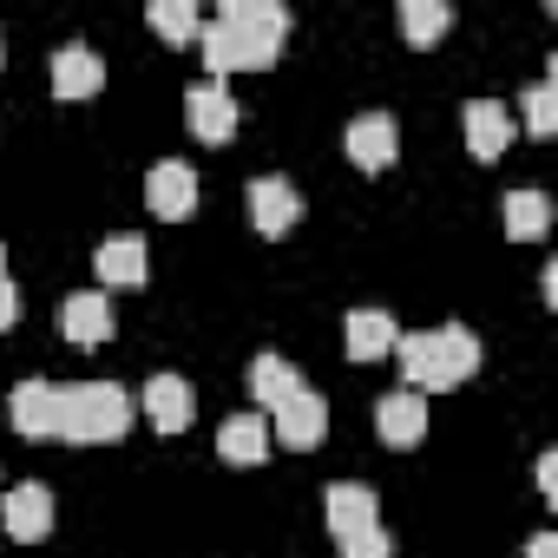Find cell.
<instances>
[{
  "label": "cell",
  "mask_w": 558,
  "mask_h": 558,
  "mask_svg": "<svg viewBox=\"0 0 558 558\" xmlns=\"http://www.w3.org/2000/svg\"><path fill=\"white\" fill-rule=\"evenodd\" d=\"M375 434H381L388 447H421V440H427V395H414V388L381 395V408H375Z\"/></svg>",
  "instance_id": "9"
},
{
  "label": "cell",
  "mask_w": 558,
  "mask_h": 558,
  "mask_svg": "<svg viewBox=\"0 0 558 558\" xmlns=\"http://www.w3.org/2000/svg\"><path fill=\"white\" fill-rule=\"evenodd\" d=\"M506 236L512 243H532V236H545L551 230V197L545 191H506Z\"/></svg>",
  "instance_id": "21"
},
{
  "label": "cell",
  "mask_w": 558,
  "mask_h": 558,
  "mask_svg": "<svg viewBox=\"0 0 558 558\" xmlns=\"http://www.w3.org/2000/svg\"><path fill=\"white\" fill-rule=\"evenodd\" d=\"M0 60H8V53H0Z\"/></svg>",
  "instance_id": "30"
},
{
  "label": "cell",
  "mask_w": 558,
  "mask_h": 558,
  "mask_svg": "<svg viewBox=\"0 0 558 558\" xmlns=\"http://www.w3.org/2000/svg\"><path fill=\"white\" fill-rule=\"evenodd\" d=\"M269 421V440H283L290 453H310V447H323L329 440V401L303 381L283 408H276V414H263Z\"/></svg>",
  "instance_id": "4"
},
{
  "label": "cell",
  "mask_w": 558,
  "mask_h": 558,
  "mask_svg": "<svg viewBox=\"0 0 558 558\" xmlns=\"http://www.w3.org/2000/svg\"><path fill=\"white\" fill-rule=\"evenodd\" d=\"M14 323H21V290L8 283V276H0V336H8Z\"/></svg>",
  "instance_id": "26"
},
{
  "label": "cell",
  "mask_w": 558,
  "mask_h": 558,
  "mask_svg": "<svg viewBox=\"0 0 558 558\" xmlns=\"http://www.w3.org/2000/svg\"><path fill=\"white\" fill-rule=\"evenodd\" d=\"M151 34L171 40V47H191L204 34V14L191 8V0H151Z\"/></svg>",
  "instance_id": "23"
},
{
  "label": "cell",
  "mask_w": 558,
  "mask_h": 558,
  "mask_svg": "<svg viewBox=\"0 0 558 558\" xmlns=\"http://www.w3.org/2000/svg\"><path fill=\"white\" fill-rule=\"evenodd\" d=\"M145 421L158 434H184L191 427V381L184 375H151L145 381Z\"/></svg>",
  "instance_id": "16"
},
{
  "label": "cell",
  "mask_w": 558,
  "mask_h": 558,
  "mask_svg": "<svg viewBox=\"0 0 558 558\" xmlns=\"http://www.w3.org/2000/svg\"><path fill=\"white\" fill-rule=\"evenodd\" d=\"M99 86H106V60L86 40H73V47L53 53V99H93Z\"/></svg>",
  "instance_id": "12"
},
{
  "label": "cell",
  "mask_w": 558,
  "mask_h": 558,
  "mask_svg": "<svg viewBox=\"0 0 558 558\" xmlns=\"http://www.w3.org/2000/svg\"><path fill=\"white\" fill-rule=\"evenodd\" d=\"M132 427V395L119 381H80V388H60V421H53V440H73V447H112L125 440Z\"/></svg>",
  "instance_id": "3"
},
{
  "label": "cell",
  "mask_w": 558,
  "mask_h": 558,
  "mask_svg": "<svg viewBox=\"0 0 558 558\" xmlns=\"http://www.w3.org/2000/svg\"><path fill=\"white\" fill-rule=\"evenodd\" d=\"M296 388H303V375H296L283 355H256V362H250V401H256V414H276Z\"/></svg>",
  "instance_id": "20"
},
{
  "label": "cell",
  "mask_w": 558,
  "mask_h": 558,
  "mask_svg": "<svg viewBox=\"0 0 558 558\" xmlns=\"http://www.w3.org/2000/svg\"><path fill=\"white\" fill-rule=\"evenodd\" d=\"M184 119H191V132L204 138V145H223L236 125H243V106L217 86V80H204V86H191V99H184Z\"/></svg>",
  "instance_id": "7"
},
{
  "label": "cell",
  "mask_w": 558,
  "mask_h": 558,
  "mask_svg": "<svg viewBox=\"0 0 558 558\" xmlns=\"http://www.w3.org/2000/svg\"><path fill=\"white\" fill-rule=\"evenodd\" d=\"M342 151L355 171H388L395 165V119L388 112H362L349 132H342Z\"/></svg>",
  "instance_id": "10"
},
{
  "label": "cell",
  "mask_w": 558,
  "mask_h": 558,
  "mask_svg": "<svg viewBox=\"0 0 558 558\" xmlns=\"http://www.w3.org/2000/svg\"><path fill=\"white\" fill-rule=\"evenodd\" d=\"M538 493L558 499V453H538Z\"/></svg>",
  "instance_id": "27"
},
{
  "label": "cell",
  "mask_w": 558,
  "mask_h": 558,
  "mask_svg": "<svg viewBox=\"0 0 558 558\" xmlns=\"http://www.w3.org/2000/svg\"><path fill=\"white\" fill-rule=\"evenodd\" d=\"M323 512H329V532H336V538L381 525V499H375V486H355V480H336L329 499H323Z\"/></svg>",
  "instance_id": "14"
},
{
  "label": "cell",
  "mask_w": 558,
  "mask_h": 558,
  "mask_svg": "<svg viewBox=\"0 0 558 558\" xmlns=\"http://www.w3.org/2000/svg\"><path fill=\"white\" fill-rule=\"evenodd\" d=\"M0 276H8V243H0Z\"/></svg>",
  "instance_id": "29"
},
{
  "label": "cell",
  "mask_w": 558,
  "mask_h": 558,
  "mask_svg": "<svg viewBox=\"0 0 558 558\" xmlns=\"http://www.w3.org/2000/svg\"><path fill=\"white\" fill-rule=\"evenodd\" d=\"M283 40H290V14L276 8V0H223L217 21H204V34H197V53H204L210 80L223 86V73L276 66Z\"/></svg>",
  "instance_id": "1"
},
{
  "label": "cell",
  "mask_w": 558,
  "mask_h": 558,
  "mask_svg": "<svg viewBox=\"0 0 558 558\" xmlns=\"http://www.w3.org/2000/svg\"><path fill=\"white\" fill-rule=\"evenodd\" d=\"M112 303L99 296V290H80V296H66L60 303V336L66 342H80V349H99V342H112Z\"/></svg>",
  "instance_id": "11"
},
{
  "label": "cell",
  "mask_w": 558,
  "mask_h": 558,
  "mask_svg": "<svg viewBox=\"0 0 558 558\" xmlns=\"http://www.w3.org/2000/svg\"><path fill=\"white\" fill-rule=\"evenodd\" d=\"M447 27H453V8H447V0H401V34H408L414 47H434Z\"/></svg>",
  "instance_id": "22"
},
{
  "label": "cell",
  "mask_w": 558,
  "mask_h": 558,
  "mask_svg": "<svg viewBox=\"0 0 558 558\" xmlns=\"http://www.w3.org/2000/svg\"><path fill=\"white\" fill-rule=\"evenodd\" d=\"M395 316L388 310H349V323H342V342H349V355L355 362H381V355H395Z\"/></svg>",
  "instance_id": "19"
},
{
  "label": "cell",
  "mask_w": 558,
  "mask_h": 558,
  "mask_svg": "<svg viewBox=\"0 0 558 558\" xmlns=\"http://www.w3.org/2000/svg\"><path fill=\"white\" fill-rule=\"evenodd\" d=\"M250 223H256L263 236H290V230L303 223L296 184H290V178H256V184H250Z\"/></svg>",
  "instance_id": "6"
},
{
  "label": "cell",
  "mask_w": 558,
  "mask_h": 558,
  "mask_svg": "<svg viewBox=\"0 0 558 558\" xmlns=\"http://www.w3.org/2000/svg\"><path fill=\"white\" fill-rule=\"evenodd\" d=\"M525 558H558V538H551V532H538V538L525 545Z\"/></svg>",
  "instance_id": "28"
},
{
  "label": "cell",
  "mask_w": 558,
  "mask_h": 558,
  "mask_svg": "<svg viewBox=\"0 0 558 558\" xmlns=\"http://www.w3.org/2000/svg\"><path fill=\"white\" fill-rule=\"evenodd\" d=\"M217 453L230 460V466H263L269 460V421L250 408V414H230L223 427H217Z\"/></svg>",
  "instance_id": "17"
},
{
  "label": "cell",
  "mask_w": 558,
  "mask_h": 558,
  "mask_svg": "<svg viewBox=\"0 0 558 558\" xmlns=\"http://www.w3.org/2000/svg\"><path fill=\"white\" fill-rule=\"evenodd\" d=\"M336 558H388V532H381V525L349 532V538H336Z\"/></svg>",
  "instance_id": "25"
},
{
  "label": "cell",
  "mask_w": 558,
  "mask_h": 558,
  "mask_svg": "<svg viewBox=\"0 0 558 558\" xmlns=\"http://www.w3.org/2000/svg\"><path fill=\"white\" fill-rule=\"evenodd\" d=\"M395 355H401V375L414 395H440V388H460L473 381L480 368V336L447 323V329H427V336H395Z\"/></svg>",
  "instance_id": "2"
},
{
  "label": "cell",
  "mask_w": 558,
  "mask_h": 558,
  "mask_svg": "<svg viewBox=\"0 0 558 558\" xmlns=\"http://www.w3.org/2000/svg\"><path fill=\"white\" fill-rule=\"evenodd\" d=\"M506 145H512V112L499 99H473L466 106V151L473 158H506Z\"/></svg>",
  "instance_id": "18"
},
{
  "label": "cell",
  "mask_w": 558,
  "mask_h": 558,
  "mask_svg": "<svg viewBox=\"0 0 558 558\" xmlns=\"http://www.w3.org/2000/svg\"><path fill=\"white\" fill-rule=\"evenodd\" d=\"M145 204H151L165 223H184V217L197 210V171H191L184 158L151 165V178H145Z\"/></svg>",
  "instance_id": "5"
},
{
  "label": "cell",
  "mask_w": 558,
  "mask_h": 558,
  "mask_svg": "<svg viewBox=\"0 0 558 558\" xmlns=\"http://www.w3.org/2000/svg\"><path fill=\"white\" fill-rule=\"evenodd\" d=\"M519 106H525V132H532V138H551V132H558V73L538 80Z\"/></svg>",
  "instance_id": "24"
},
{
  "label": "cell",
  "mask_w": 558,
  "mask_h": 558,
  "mask_svg": "<svg viewBox=\"0 0 558 558\" xmlns=\"http://www.w3.org/2000/svg\"><path fill=\"white\" fill-rule=\"evenodd\" d=\"M93 269H99V283H112V290H138L145 276H151V250L138 236H106L99 256H93Z\"/></svg>",
  "instance_id": "15"
},
{
  "label": "cell",
  "mask_w": 558,
  "mask_h": 558,
  "mask_svg": "<svg viewBox=\"0 0 558 558\" xmlns=\"http://www.w3.org/2000/svg\"><path fill=\"white\" fill-rule=\"evenodd\" d=\"M0 525H8L21 545H40L47 532H53V493L40 486V480H27V486H14L8 499H0Z\"/></svg>",
  "instance_id": "8"
},
{
  "label": "cell",
  "mask_w": 558,
  "mask_h": 558,
  "mask_svg": "<svg viewBox=\"0 0 558 558\" xmlns=\"http://www.w3.org/2000/svg\"><path fill=\"white\" fill-rule=\"evenodd\" d=\"M8 421L27 434V440H53V421H60V388L53 381H21L8 395Z\"/></svg>",
  "instance_id": "13"
}]
</instances>
